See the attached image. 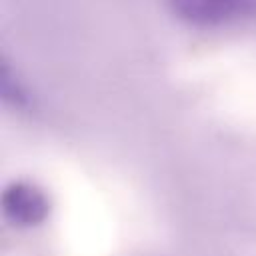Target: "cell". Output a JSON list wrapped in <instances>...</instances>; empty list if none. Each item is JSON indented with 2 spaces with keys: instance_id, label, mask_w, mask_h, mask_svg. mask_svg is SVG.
I'll return each instance as SVG.
<instances>
[{
  "instance_id": "cell-1",
  "label": "cell",
  "mask_w": 256,
  "mask_h": 256,
  "mask_svg": "<svg viewBox=\"0 0 256 256\" xmlns=\"http://www.w3.org/2000/svg\"><path fill=\"white\" fill-rule=\"evenodd\" d=\"M2 212L16 226H38L50 214V200L36 184L12 182L2 192Z\"/></svg>"
},
{
  "instance_id": "cell-2",
  "label": "cell",
  "mask_w": 256,
  "mask_h": 256,
  "mask_svg": "<svg viewBox=\"0 0 256 256\" xmlns=\"http://www.w3.org/2000/svg\"><path fill=\"white\" fill-rule=\"evenodd\" d=\"M174 14L196 26H218L248 10L250 0H168Z\"/></svg>"
},
{
  "instance_id": "cell-3",
  "label": "cell",
  "mask_w": 256,
  "mask_h": 256,
  "mask_svg": "<svg viewBox=\"0 0 256 256\" xmlns=\"http://www.w3.org/2000/svg\"><path fill=\"white\" fill-rule=\"evenodd\" d=\"M0 78H2L0 80V84H2V96L8 102H12L14 106H26L28 104V96H26L24 88L20 86V82L14 80V76L10 74V70H8L6 64L2 66V76Z\"/></svg>"
}]
</instances>
